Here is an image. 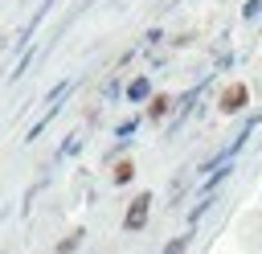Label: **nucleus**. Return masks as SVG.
I'll use <instances>...</instances> for the list:
<instances>
[{"label":"nucleus","mask_w":262,"mask_h":254,"mask_svg":"<svg viewBox=\"0 0 262 254\" xmlns=\"http://www.w3.org/2000/svg\"><path fill=\"white\" fill-rule=\"evenodd\" d=\"M246 102H250V86H246V82H229V86L217 94V111H221V115H242Z\"/></svg>","instance_id":"nucleus-2"},{"label":"nucleus","mask_w":262,"mask_h":254,"mask_svg":"<svg viewBox=\"0 0 262 254\" xmlns=\"http://www.w3.org/2000/svg\"><path fill=\"white\" fill-rule=\"evenodd\" d=\"M135 127H139V115H131V119H123V123L115 127V139H119V143H127V139L135 135Z\"/></svg>","instance_id":"nucleus-5"},{"label":"nucleus","mask_w":262,"mask_h":254,"mask_svg":"<svg viewBox=\"0 0 262 254\" xmlns=\"http://www.w3.org/2000/svg\"><path fill=\"white\" fill-rule=\"evenodd\" d=\"M53 115H57V107H49V111H45V119H37V123H33V127H29V135H25V139H29V143H33V139H37V135H41V131H45V127H49V123H53Z\"/></svg>","instance_id":"nucleus-7"},{"label":"nucleus","mask_w":262,"mask_h":254,"mask_svg":"<svg viewBox=\"0 0 262 254\" xmlns=\"http://www.w3.org/2000/svg\"><path fill=\"white\" fill-rule=\"evenodd\" d=\"M131 176H135V164H131V160H119V164H115V172H111V180H115V184H127Z\"/></svg>","instance_id":"nucleus-6"},{"label":"nucleus","mask_w":262,"mask_h":254,"mask_svg":"<svg viewBox=\"0 0 262 254\" xmlns=\"http://www.w3.org/2000/svg\"><path fill=\"white\" fill-rule=\"evenodd\" d=\"M151 193H135L131 197V205H127V213H123V229L127 234H143L147 229V217H151Z\"/></svg>","instance_id":"nucleus-1"},{"label":"nucleus","mask_w":262,"mask_h":254,"mask_svg":"<svg viewBox=\"0 0 262 254\" xmlns=\"http://www.w3.org/2000/svg\"><path fill=\"white\" fill-rule=\"evenodd\" d=\"M78 246H82V229H74L70 238H61V242H57V254H74Z\"/></svg>","instance_id":"nucleus-10"},{"label":"nucleus","mask_w":262,"mask_h":254,"mask_svg":"<svg viewBox=\"0 0 262 254\" xmlns=\"http://www.w3.org/2000/svg\"><path fill=\"white\" fill-rule=\"evenodd\" d=\"M258 12H262V0H246V4H242V16H246V20H254Z\"/></svg>","instance_id":"nucleus-11"},{"label":"nucleus","mask_w":262,"mask_h":254,"mask_svg":"<svg viewBox=\"0 0 262 254\" xmlns=\"http://www.w3.org/2000/svg\"><path fill=\"white\" fill-rule=\"evenodd\" d=\"M188 242H192V234H176V238H172L160 254H184V250H188Z\"/></svg>","instance_id":"nucleus-9"},{"label":"nucleus","mask_w":262,"mask_h":254,"mask_svg":"<svg viewBox=\"0 0 262 254\" xmlns=\"http://www.w3.org/2000/svg\"><path fill=\"white\" fill-rule=\"evenodd\" d=\"M151 123H164L168 115H172V98L168 94H151V102H147V111H143Z\"/></svg>","instance_id":"nucleus-4"},{"label":"nucleus","mask_w":262,"mask_h":254,"mask_svg":"<svg viewBox=\"0 0 262 254\" xmlns=\"http://www.w3.org/2000/svg\"><path fill=\"white\" fill-rule=\"evenodd\" d=\"M127 102H151V78H131L127 82Z\"/></svg>","instance_id":"nucleus-3"},{"label":"nucleus","mask_w":262,"mask_h":254,"mask_svg":"<svg viewBox=\"0 0 262 254\" xmlns=\"http://www.w3.org/2000/svg\"><path fill=\"white\" fill-rule=\"evenodd\" d=\"M213 201H217V197H201V205H192V209H188V225H196V221L213 209Z\"/></svg>","instance_id":"nucleus-8"}]
</instances>
